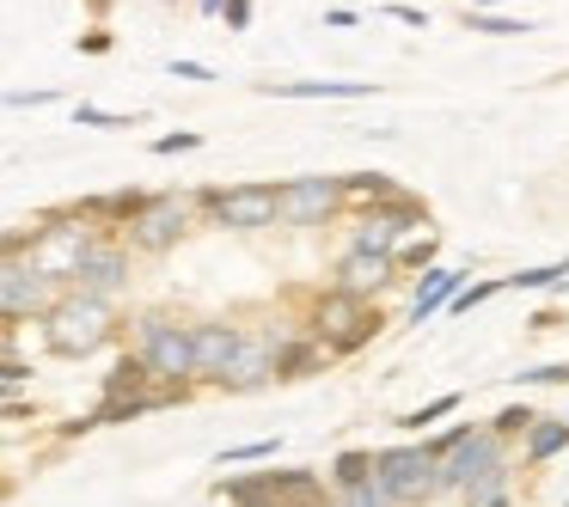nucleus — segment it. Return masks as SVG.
I'll use <instances>...</instances> for the list:
<instances>
[{"mask_svg":"<svg viewBox=\"0 0 569 507\" xmlns=\"http://www.w3.org/2000/svg\"><path fill=\"white\" fill-rule=\"evenodd\" d=\"M312 336H319L331 355H349V348H361L368 336H380V312H368L356 294L331 287V294L312 306Z\"/></svg>","mask_w":569,"mask_h":507,"instance_id":"1","label":"nucleus"},{"mask_svg":"<svg viewBox=\"0 0 569 507\" xmlns=\"http://www.w3.org/2000/svg\"><path fill=\"white\" fill-rule=\"evenodd\" d=\"M111 336V306L92 294H74L62 306H50V348L56 355H92Z\"/></svg>","mask_w":569,"mask_h":507,"instance_id":"2","label":"nucleus"},{"mask_svg":"<svg viewBox=\"0 0 569 507\" xmlns=\"http://www.w3.org/2000/svg\"><path fill=\"white\" fill-rule=\"evenodd\" d=\"M141 355L166 385H184L197 373V336L172 318H141Z\"/></svg>","mask_w":569,"mask_h":507,"instance_id":"3","label":"nucleus"},{"mask_svg":"<svg viewBox=\"0 0 569 507\" xmlns=\"http://www.w3.org/2000/svg\"><path fill=\"white\" fill-rule=\"evenodd\" d=\"M380 489L392 501H422L441 489V458L429 446H392V453H380Z\"/></svg>","mask_w":569,"mask_h":507,"instance_id":"4","label":"nucleus"},{"mask_svg":"<svg viewBox=\"0 0 569 507\" xmlns=\"http://www.w3.org/2000/svg\"><path fill=\"white\" fill-rule=\"evenodd\" d=\"M99 251V239L80 233V226H31V270L50 275V282H68L80 275V263Z\"/></svg>","mask_w":569,"mask_h":507,"instance_id":"5","label":"nucleus"},{"mask_svg":"<svg viewBox=\"0 0 569 507\" xmlns=\"http://www.w3.org/2000/svg\"><path fill=\"white\" fill-rule=\"evenodd\" d=\"M209 214H214V226L258 233V226L282 221V190H276V184H233V190H221V202H214Z\"/></svg>","mask_w":569,"mask_h":507,"instance_id":"6","label":"nucleus"},{"mask_svg":"<svg viewBox=\"0 0 569 507\" xmlns=\"http://www.w3.org/2000/svg\"><path fill=\"white\" fill-rule=\"evenodd\" d=\"M343 202H349L343 178H295V184H282V221L288 226H325Z\"/></svg>","mask_w":569,"mask_h":507,"instance_id":"7","label":"nucleus"},{"mask_svg":"<svg viewBox=\"0 0 569 507\" xmlns=\"http://www.w3.org/2000/svg\"><path fill=\"white\" fill-rule=\"evenodd\" d=\"M496 470H502V440H496V434L483 428V434H471V440L459 446L453 458H441V489L471 495L478 483H490Z\"/></svg>","mask_w":569,"mask_h":507,"instance_id":"8","label":"nucleus"},{"mask_svg":"<svg viewBox=\"0 0 569 507\" xmlns=\"http://www.w3.org/2000/svg\"><path fill=\"white\" fill-rule=\"evenodd\" d=\"M184 233H190V202H178V196H153L129 221V245L136 251H172Z\"/></svg>","mask_w":569,"mask_h":507,"instance_id":"9","label":"nucleus"},{"mask_svg":"<svg viewBox=\"0 0 569 507\" xmlns=\"http://www.w3.org/2000/svg\"><path fill=\"white\" fill-rule=\"evenodd\" d=\"M50 306V275H38L31 263H7V275H0V312L7 318H26V312H43Z\"/></svg>","mask_w":569,"mask_h":507,"instance_id":"10","label":"nucleus"},{"mask_svg":"<svg viewBox=\"0 0 569 507\" xmlns=\"http://www.w3.org/2000/svg\"><path fill=\"white\" fill-rule=\"evenodd\" d=\"M263 99H373V80H258Z\"/></svg>","mask_w":569,"mask_h":507,"instance_id":"11","label":"nucleus"},{"mask_svg":"<svg viewBox=\"0 0 569 507\" xmlns=\"http://www.w3.org/2000/svg\"><path fill=\"white\" fill-rule=\"evenodd\" d=\"M190 336H197V373H209V379H221L246 348V336L233 324H190Z\"/></svg>","mask_w":569,"mask_h":507,"instance_id":"12","label":"nucleus"},{"mask_svg":"<svg viewBox=\"0 0 569 507\" xmlns=\"http://www.w3.org/2000/svg\"><path fill=\"white\" fill-rule=\"evenodd\" d=\"M392 270H398V257H373V251H349L343 263H337V287L343 294H380L386 282H392Z\"/></svg>","mask_w":569,"mask_h":507,"instance_id":"13","label":"nucleus"},{"mask_svg":"<svg viewBox=\"0 0 569 507\" xmlns=\"http://www.w3.org/2000/svg\"><path fill=\"white\" fill-rule=\"evenodd\" d=\"M74 282H80V294L104 300V294H117V287L129 282V257H123L117 245H99L87 263H80V275H74Z\"/></svg>","mask_w":569,"mask_h":507,"instance_id":"14","label":"nucleus"},{"mask_svg":"<svg viewBox=\"0 0 569 507\" xmlns=\"http://www.w3.org/2000/svg\"><path fill=\"white\" fill-rule=\"evenodd\" d=\"M276 355H282L276 343H246V348H239V361L214 385H221V392H251V385H263L276 373Z\"/></svg>","mask_w":569,"mask_h":507,"instance_id":"15","label":"nucleus"},{"mask_svg":"<svg viewBox=\"0 0 569 507\" xmlns=\"http://www.w3.org/2000/svg\"><path fill=\"white\" fill-rule=\"evenodd\" d=\"M466 294V287H459V270H441V263H435L429 275H422V287H417V300H410V324H422V318H435V312L441 306H453V300Z\"/></svg>","mask_w":569,"mask_h":507,"instance_id":"16","label":"nucleus"},{"mask_svg":"<svg viewBox=\"0 0 569 507\" xmlns=\"http://www.w3.org/2000/svg\"><path fill=\"white\" fill-rule=\"evenodd\" d=\"M148 379H160V373L148 367V355H123L104 373V397H148Z\"/></svg>","mask_w":569,"mask_h":507,"instance_id":"17","label":"nucleus"},{"mask_svg":"<svg viewBox=\"0 0 569 507\" xmlns=\"http://www.w3.org/2000/svg\"><path fill=\"white\" fill-rule=\"evenodd\" d=\"M569 446V416H539L527 434V465H545V458H557Z\"/></svg>","mask_w":569,"mask_h":507,"instance_id":"18","label":"nucleus"},{"mask_svg":"<svg viewBox=\"0 0 569 507\" xmlns=\"http://www.w3.org/2000/svg\"><path fill=\"white\" fill-rule=\"evenodd\" d=\"M373 477H380V458H373V453H343V458H337V465H331V483H337V489H368V483Z\"/></svg>","mask_w":569,"mask_h":507,"instance_id":"19","label":"nucleus"},{"mask_svg":"<svg viewBox=\"0 0 569 507\" xmlns=\"http://www.w3.org/2000/svg\"><path fill=\"white\" fill-rule=\"evenodd\" d=\"M398 226H386L380 214H361V226H356V245L349 251H373V257H398Z\"/></svg>","mask_w":569,"mask_h":507,"instance_id":"20","label":"nucleus"},{"mask_svg":"<svg viewBox=\"0 0 569 507\" xmlns=\"http://www.w3.org/2000/svg\"><path fill=\"white\" fill-rule=\"evenodd\" d=\"M325 361V348L319 343H288L282 355H276V379H307L312 367Z\"/></svg>","mask_w":569,"mask_h":507,"instance_id":"21","label":"nucleus"},{"mask_svg":"<svg viewBox=\"0 0 569 507\" xmlns=\"http://www.w3.org/2000/svg\"><path fill=\"white\" fill-rule=\"evenodd\" d=\"M343 184H349V202H373V209H380V202H392V196H405V190H398L386 172H356V178H343Z\"/></svg>","mask_w":569,"mask_h":507,"instance_id":"22","label":"nucleus"},{"mask_svg":"<svg viewBox=\"0 0 569 507\" xmlns=\"http://www.w3.org/2000/svg\"><path fill=\"white\" fill-rule=\"evenodd\" d=\"M368 214H380V221L398 226V233H410V226H429V209H422L417 196H392V202H380V209H368Z\"/></svg>","mask_w":569,"mask_h":507,"instance_id":"23","label":"nucleus"},{"mask_svg":"<svg viewBox=\"0 0 569 507\" xmlns=\"http://www.w3.org/2000/svg\"><path fill=\"white\" fill-rule=\"evenodd\" d=\"M466 31H483V38H527V19H502V13H478V7H466Z\"/></svg>","mask_w":569,"mask_h":507,"instance_id":"24","label":"nucleus"},{"mask_svg":"<svg viewBox=\"0 0 569 507\" xmlns=\"http://www.w3.org/2000/svg\"><path fill=\"white\" fill-rule=\"evenodd\" d=\"M453 409H459V392H441V397H435V404H422V409H410V416H405V422H398V428H410V434H422V428H429V422H441V416H453Z\"/></svg>","mask_w":569,"mask_h":507,"instance_id":"25","label":"nucleus"},{"mask_svg":"<svg viewBox=\"0 0 569 507\" xmlns=\"http://www.w3.org/2000/svg\"><path fill=\"white\" fill-rule=\"evenodd\" d=\"M532 422H539V416H532L527 404H508L502 416L490 422V434H496V440H502V434H532Z\"/></svg>","mask_w":569,"mask_h":507,"instance_id":"26","label":"nucleus"},{"mask_svg":"<svg viewBox=\"0 0 569 507\" xmlns=\"http://www.w3.org/2000/svg\"><path fill=\"white\" fill-rule=\"evenodd\" d=\"M74 123H87V129H136V116L99 111V104H80V111H74Z\"/></svg>","mask_w":569,"mask_h":507,"instance_id":"27","label":"nucleus"},{"mask_svg":"<svg viewBox=\"0 0 569 507\" xmlns=\"http://www.w3.org/2000/svg\"><path fill=\"white\" fill-rule=\"evenodd\" d=\"M563 275H569V263H551V270H520V275H508V287H527V294H532V287H551V282H563Z\"/></svg>","mask_w":569,"mask_h":507,"instance_id":"28","label":"nucleus"},{"mask_svg":"<svg viewBox=\"0 0 569 507\" xmlns=\"http://www.w3.org/2000/svg\"><path fill=\"white\" fill-rule=\"evenodd\" d=\"M422 263L435 270V239H429V233H422L417 245H405V251H398V270H422Z\"/></svg>","mask_w":569,"mask_h":507,"instance_id":"29","label":"nucleus"},{"mask_svg":"<svg viewBox=\"0 0 569 507\" xmlns=\"http://www.w3.org/2000/svg\"><path fill=\"white\" fill-rule=\"evenodd\" d=\"M337 507H392V495L380 489V477H373L368 489H349V495H343V501H337Z\"/></svg>","mask_w":569,"mask_h":507,"instance_id":"30","label":"nucleus"},{"mask_svg":"<svg viewBox=\"0 0 569 507\" xmlns=\"http://www.w3.org/2000/svg\"><path fill=\"white\" fill-rule=\"evenodd\" d=\"M190 148H202L197 129H178V135H160V141H153V153H190Z\"/></svg>","mask_w":569,"mask_h":507,"instance_id":"31","label":"nucleus"},{"mask_svg":"<svg viewBox=\"0 0 569 507\" xmlns=\"http://www.w3.org/2000/svg\"><path fill=\"white\" fill-rule=\"evenodd\" d=\"M496 287H508V282H471V287H466V294H459V300H453V312H471V306H483V300H490V294H496Z\"/></svg>","mask_w":569,"mask_h":507,"instance_id":"32","label":"nucleus"},{"mask_svg":"<svg viewBox=\"0 0 569 507\" xmlns=\"http://www.w3.org/2000/svg\"><path fill=\"white\" fill-rule=\"evenodd\" d=\"M221 19H227V31H251V0H227Z\"/></svg>","mask_w":569,"mask_h":507,"instance_id":"33","label":"nucleus"},{"mask_svg":"<svg viewBox=\"0 0 569 507\" xmlns=\"http://www.w3.org/2000/svg\"><path fill=\"white\" fill-rule=\"evenodd\" d=\"M276 453V440H251V446H233V453H221V465L233 458V465H246V458H270Z\"/></svg>","mask_w":569,"mask_h":507,"instance_id":"34","label":"nucleus"},{"mask_svg":"<svg viewBox=\"0 0 569 507\" xmlns=\"http://www.w3.org/2000/svg\"><path fill=\"white\" fill-rule=\"evenodd\" d=\"M386 13H392L398 26H417V31H429V13H422V7H398V0H392V7H386Z\"/></svg>","mask_w":569,"mask_h":507,"instance_id":"35","label":"nucleus"},{"mask_svg":"<svg viewBox=\"0 0 569 507\" xmlns=\"http://www.w3.org/2000/svg\"><path fill=\"white\" fill-rule=\"evenodd\" d=\"M172 74H178V80H214L202 62H172Z\"/></svg>","mask_w":569,"mask_h":507,"instance_id":"36","label":"nucleus"},{"mask_svg":"<svg viewBox=\"0 0 569 507\" xmlns=\"http://www.w3.org/2000/svg\"><path fill=\"white\" fill-rule=\"evenodd\" d=\"M197 7H202V13H214V19H221V7H227V0H197Z\"/></svg>","mask_w":569,"mask_h":507,"instance_id":"37","label":"nucleus"},{"mask_svg":"<svg viewBox=\"0 0 569 507\" xmlns=\"http://www.w3.org/2000/svg\"><path fill=\"white\" fill-rule=\"evenodd\" d=\"M233 507H282V501H233Z\"/></svg>","mask_w":569,"mask_h":507,"instance_id":"38","label":"nucleus"}]
</instances>
